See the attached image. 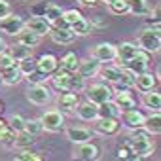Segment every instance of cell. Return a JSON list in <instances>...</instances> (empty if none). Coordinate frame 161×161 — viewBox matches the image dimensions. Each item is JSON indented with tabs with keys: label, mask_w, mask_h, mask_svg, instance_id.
<instances>
[{
	"label": "cell",
	"mask_w": 161,
	"mask_h": 161,
	"mask_svg": "<svg viewBox=\"0 0 161 161\" xmlns=\"http://www.w3.org/2000/svg\"><path fill=\"white\" fill-rule=\"evenodd\" d=\"M129 2V14H133V15H142V17H146L148 14H150V6H148V2L146 0H127Z\"/></svg>",
	"instance_id": "cell-31"
},
{
	"label": "cell",
	"mask_w": 161,
	"mask_h": 161,
	"mask_svg": "<svg viewBox=\"0 0 161 161\" xmlns=\"http://www.w3.org/2000/svg\"><path fill=\"white\" fill-rule=\"evenodd\" d=\"M4 49H8V46H6V42H4L2 38H0V53H2Z\"/></svg>",
	"instance_id": "cell-48"
},
{
	"label": "cell",
	"mask_w": 161,
	"mask_h": 161,
	"mask_svg": "<svg viewBox=\"0 0 161 161\" xmlns=\"http://www.w3.org/2000/svg\"><path fill=\"white\" fill-rule=\"evenodd\" d=\"M14 138H15V131L10 125H6L4 129H0V142L2 144H12Z\"/></svg>",
	"instance_id": "cell-41"
},
{
	"label": "cell",
	"mask_w": 161,
	"mask_h": 161,
	"mask_svg": "<svg viewBox=\"0 0 161 161\" xmlns=\"http://www.w3.org/2000/svg\"><path fill=\"white\" fill-rule=\"evenodd\" d=\"M64 133H66V138L72 144H82V142H87V140L93 138V133L86 127H66Z\"/></svg>",
	"instance_id": "cell-16"
},
{
	"label": "cell",
	"mask_w": 161,
	"mask_h": 161,
	"mask_svg": "<svg viewBox=\"0 0 161 161\" xmlns=\"http://www.w3.org/2000/svg\"><path fill=\"white\" fill-rule=\"evenodd\" d=\"M97 76H101L106 84H110V86H116L118 82H119V76H121V66H106V68H103L101 66V70H99V74Z\"/></svg>",
	"instance_id": "cell-25"
},
{
	"label": "cell",
	"mask_w": 161,
	"mask_h": 161,
	"mask_svg": "<svg viewBox=\"0 0 161 161\" xmlns=\"http://www.w3.org/2000/svg\"><path fill=\"white\" fill-rule=\"evenodd\" d=\"M25 118L23 116H19V114H14V116H10V119H8V125L15 131V133H19V131H23L25 129Z\"/></svg>",
	"instance_id": "cell-40"
},
{
	"label": "cell",
	"mask_w": 161,
	"mask_h": 161,
	"mask_svg": "<svg viewBox=\"0 0 161 161\" xmlns=\"http://www.w3.org/2000/svg\"><path fill=\"white\" fill-rule=\"evenodd\" d=\"M78 2L82 4V6H97L101 0H78Z\"/></svg>",
	"instance_id": "cell-47"
},
{
	"label": "cell",
	"mask_w": 161,
	"mask_h": 161,
	"mask_svg": "<svg viewBox=\"0 0 161 161\" xmlns=\"http://www.w3.org/2000/svg\"><path fill=\"white\" fill-rule=\"evenodd\" d=\"M10 55L14 57V61L17 63V61H21V59H25V57H31L32 55V47H29V46H23V44H15V46H12L10 49Z\"/></svg>",
	"instance_id": "cell-33"
},
{
	"label": "cell",
	"mask_w": 161,
	"mask_h": 161,
	"mask_svg": "<svg viewBox=\"0 0 161 161\" xmlns=\"http://www.w3.org/2000/svg\"><path fill=\"white\" fill-rule=\"evenodd\" d=\"M23 27H25V19L21 15L10 14V15L0 19V31H2L4 34H8V36H15Z\"/></svg>",
	"instance_id": "cell-9"
},
{
	"label": "cell",
	"mask_w": 161,
	"mask_h": 161,
	"mask_svg": "<svg viewBox=\"0 0 161 161\" xmlns=\"http://www.w3.org/2000/svg\"><path fill=\"white\" fill-rule=\"evenodd\" d=\"M101 2H104V4L108 6V4H112V2H116V0H101Z\"/></svg>",
	"instance_id": "cell-50"
},
{
	"label": "cell",
	"mask_w": 161,
	"mask_h": 161,
	"mask_svg": "<svg viewBox=\"0 0 161 161\" xmlns=\"http://www.w3.org/2000/svg\"><path fill=\"white\" fill-rule=\"evenodd\" d=\"M63 8L61 6H57V4H47V6H44V12H42V15L46 17V21H49V25H53L57 19H61L63 17Z\"/></svg>",
	"instance_id": "cell-32"
},
{
	"label": "cell",
	"mask_w": 161,
	"mask_h": 161,
	"mask_svg": "<svg viewBox=\"0 0 161 161\" xmlns=\"http://www.w3.org/2000/svg\"><path fill=\"white\" fill-rule=\"evenodd\" d=\"M138 51V46L136 44H133V42H123V44H119V46H116V59L121 63V66L135 55Z\"/></svg>",
	"instance_id": "cell-21"
},
{
	"label": "cell",
	"mask_w": 161,
	"mask_h": 161,
	"mask_svg": "<svg viewBox=\"0 0 161 161\" xmlns=\"http://www.w3.org/2000/svg\"><path fill=\"white\" fill-rule=\"evenodd\" d=\"M49 36H51V40H53L55 44H59V46H70V44L76 40V34H74L70 29H53V27H51Z\"/></svg>",
	"instance_id": "cell-20"
},
{
	"label": "cell",
	"mask_w": 161,
	"mask_h": 161,
	"mask_svg": "<svg viewBox=\"0 0 161 161\" xmlns=\"http://www.w3.org/2000/svg\"><path fill=\"white\" fill-rule=\"evenodd\" d=\"M114 95H116V97H112V101L118 104V108H119L121 112H125V110H131V108H135V106H136V99L133 97L131 89L116 91Z\"/></svg>",
	"instance_id": "cell-17"
},
{
	"label": "cell",
	"mask_w": 161,
	"mask_h": 161,
	"mask_svg": "<svg viewBox=\"0 0 161 161\" xmlns=\"http://www.w3.org/2000/svg\"><path fill=\"white\" fill-rule=\"evenodd\" d=\"M82 121H95L99 118V106L91 101H86V103H80L76 106V112H74Z\"/></svg>",
	"instance_id": "cell-14"
},
{
	"label": "cell",
	"mask_w": 161,
	"mask_h": 161,
	"mask_svg": "<svg viewBox=\"0 0 161 161\" xmlns=\"http://www.w3.org/2000/svg\"><path fill=\"white\" fill-rule=\"evenodd\" d=\"M78 104H80V97H78V93H72V91H61V95H59V99H57V106H59L61 112L74 114Z\"/></svg>",
	"instance_id": "cell-13"
},
{
	"label": "cell",
	"mask_w": 161,
	"mask_h": 161,
	"mask_svg": "<svg viewBox=\"0 0 161 161\" xmlns=\"http://www.w3.org/2000/svg\"><path fill=\"white\" fill-rule=\"evenodd\" d=\"M6 125H8V121H4V119H2V118H0V129H4V127H6Z\"/></svg>",
	"instance_id": "cell-49"
},
{
	"label": "cell",
	"mask_w": 161,
	"mask_h": 161,
	"mask_svg": "<svg viewBox=\"0 0 161 161\" xmlns=\"http://www.w3.org/2000/svg\"><path fill=\"white\" fill-rule=\"evenodd\" d=\"M142 129L148 135H159L161 133V116H159V112H153V114L146 116L144 123H142Z\"/></svg>",
	"instance_id": "cell-24"
},
{
	"label": "cell",
	"mask_w": 161,
	"mask_h": 161,
	"mask_svg": "<svg viewBox=\"0 0 161 161\" xmlns=\"http://www.w3.org/2000/svg\"><path fill=\"white\" fill-rule=\"evenodd\" d=\"M140 93H146V91H152L157 87V74H152L150 70H144L140 74H135V86Z\"/></svg>",
	"instance_id": "cell-10"
},
{
	"label": "cell",
	"mask_w": 161,
	"mask_h": 161,
	"mask_svg": "<svg viewBox=\"0 0 161 161\" xmlns=\"http://www.w3.org/2000/svg\"><path fill=\"white\" fill-rule=\"evenodd\" d=\"M121 110L118 108V104L110 99L99 104V118H119Z\"/></svg>",
	"instance_id": "cell-27"
},
{
	"label": "cell",
	"mask_w": 161,
	"mask_h": 161,
	"mask_svg": "<svg viewBox=\"0 0 161 161\" xmlns=\"http://www.w3.org/2000/svg\"><path fill=\"white\" fill-rule=\"evenodd\" d=\"M40 121H42L44 129L49 131V133H59V131L64 129V116H63V112H61L59 108L46 110V112L42 114Z\"/></svg>",
	"instance_id": "cell-4"
},
{
	"label": "cell",
	"mask_w": 161,
	"mask_h": 161,
	"mask_svg": "<svg viewBox=\"0 0 161 161\" xmlns=\"http://www.w3.org/2000/svg\"><path fill=\"white\" fill-rule=\"evenodd\" d=\"M108 10L112 15H127L129 14V2L127 0H116V2L108 4Z\"/></svg>",
	"instance_id": "cell-36"
},
{
	"label": "cell",
	"mask_w": 161,
	"mask_h": 161,
	"mask_svg": "<svg viewBox=\"0 0 161 161\" xmlns=\"http://www.w3.org/2000/svg\"><path fill=\"white\" fill-rule=\"evenodd\" d=\"M0 84H2V70H0Z\"/></svg>",
	"instance_id": "cell-51"
},
{
	"label": "cell",
	"mask_w": 161,
	"mask_h": 161,
	"mask_svg": "<svg viewBox=\"0 0 161 161\" xmlns=\"http://www.w3.org/2000/svg\"><path fill=\"white\" fill-rule=\"evenodd\" d=\"M91 57L97 59L99 63H108V61H114L116 59V46L110 44V42H101L93 47L91 51Z\"/></svg>",
	"instance_id": "cell-12"
},
{
	"label": "cell",
	"mask_w": 161,
	"mask_h": 161,
	"mask_svg": "<svg viewBox=\"0 0 161 161\" xmlns=\"http://www.w3.org/2000/svg\"><path fill=\"white\" fill-rule=\"evenodd\" d=\"M142 104H144V108H148V110L159 112V108H161V95H159L155 89L146 91V93H142Z\"/></svg>",
	"instance_id": "cell-26"
},
{
	"label": "cell",
	"mask_w": 161,
	"mask_h": 161,
	"mask_svg": "<svg viewBox=\"0 0 161 161\" xmlns=\"http://www.w3.org/2000/svg\"><path fill=\"white\" fill-rule=\"evenodd\" d=\"M121 129V123L118 118H97L93 125V133L99 136H114Z\"/></svg>",
	"instance_id": "cell-5"
},
{
	"label": "cell",
	"mask_w": 161,
	"mask_h": 161,
	"mask_svg": "<svg viewBox=\"0 0 161 161\" xmlns=\"http://www.w3.org/2000/svg\"><path fill=\"white\" fill-rule=\"evenodd\" d=\"M80 17H82V14H80L78 10H64V12H63V19H64V23H66L68 27H70L74 21H78Z\"/></svg>",
	"instance_id": "cell-42"
},
{
	"label": "cell",
	"mask_w": 161,
	"mask_h": 161,
	"mask_svg": "<svg viewBox=\"0 0 161 161\" xmlns=\"http://www.w3.org/2000/svg\"><path fill=\"white\" fill-rule=\"evenodd\" d=\"M27 101L34 106H46L51 101V91L46 87V84H38V86H31L27 89Z\"/></svg>",
	"instance_id": "cell-7"
},
{
	"label": "cell",
	"mask_w": 161,
	"mask_h": 161,
	"mask_svg": "<svg viewBox=\"0 0 161 161\" xmlns=\"http://www.w3.org/2000/svg\"><path fill=\"white\" fill-rule=\"evenodd\" d=\"M25 27H27L29 31H32L34 34H38V36H46V34H49V31H51V25H49V21H46L44 15H34V17H31L29 21H25Z\"/></svg>",
	"instance_id": "cell-15"
},
{
	"label": "cell",
	"mask_w": 161,
	"mask_h": 161,
	"mask_svg": "<svg viewBox=\"0 0 161 161\" xmlns=\"http://www.w3.org/2000/svg\"><path fill=\"white\" fill-rule=\"evenodd\" d=\"M135 133L129 136V140L125 142V146L131 150V153L135 155V159H144V157H150L155 150L153 146V140L150 138L152 135H148L144 129H133Z\"/></svg>",
	"instance_id": "cell-1"
},
{
	"label": "cell",
	"mask_w": 161,
	"mask_h": 161,
	"mask_svg": "<svg viewBox=\"0 0 161 161\" xmlns=\"http://www.w3.org/2000/svg\"><path fill=\"white\" fill-rule=\"evenodd\" d=\"M15 40L19 42V44H23V46H29V47H36L38 44H40V40H42V36H38V34H34L32 31H29L27 27H23L17 34H15Z\"/></svg>",
	"instance_id": "cell-22"
},
{
	"label": "cell",
	"mask_w": 161,
	"mask_h": 161,
	"mask_svg": "<svg viewBox=\"0 0 161 161\" xmlns=\"http://www.w3.org/2000/svg\"><path fill=\"white\" fill-rule=\"evenodd\" d=\"M12 64H15V61H14V57L10 55V51L4 49L2 53H0V70H4V68H8V66H12Z\"/></svg>",
	"instance_id": "cell-43"
},
{
	"label": "cell",
	"mask_w": 161,
	"mask_h": 161,
	"mask_svg": "<svg viewBox=\"0 0 161 161\" xmlns=\"http://www.w3.org/2000/svg\"><path fill=\"white\" fill-rule=\"evenodd\" d=\"M25 80L29 82V86H38V84H46L47 80H49V76H47V74H44V72H40V70H34V72H32V74H29Z\"/></svg>",
	"instance_id": "cell-38"
},
{
	"label": "cell",
	"mask_w": 161,
	"mask_h": 161,
	"mask_svg": "<svg viewBox=\"0 0 161 161\" xmlns=\"http://www.w3.org/2000/svg\"><path fill=\"white\" fill-rule=\"evenodd\" d=\"M99 70H101V63L91 57V59H84V61L78 63L76 74H80V76H82L86 82H87V80H91V78H97Z\"/></svg>",
	"instance_id": "cell-11"
},
{
	"label": "cell",
	"mask_w": 161,
	"mask_h": 161,
	"mask_svg": "<svg viewBox=\"0 0 161 161\" xmlns=\"http://www.w3.org/2000/svg\"><path fill=\"white\" fill-rule=\"evenodd\" d=\"M17 161H42L44 155H40V152H31V150H25L21 148V152L15 155Z\"/></svg>",
	"instance_id": "cell-37"
},
{
	"label": "cell",
	"mask_w": 161,
	"mask_h": 161,
	"mask_svg": "<svg viewBox=\"0 0 161 161\" xmlns=\"http://www.w3.org/2000/svg\"><path fill=\"white\" fill-rule=\"evenodd\" d=\"M57 68H59V59L55 55H51V53H44L36 61V70H40V72H44L47 76H51Z\"/></svg>",
	"instance_id": "cell-19"
},
{
	"label": "cell",
	"mask_w": 161,
	"mask_h": 161,
	"mask_svg": "<svg viewBox=\"0 0 161 161\" xmlns=\"http://www.w3.org/2000/svg\"><path fill=\"white\" fill-rule=\"evenodd\" d=\"M119 116L123 118V123H125L129 129H142V123H144V118H146L140 110H136V106L131 108V110L121 112Z\"/></svg>",
	"instance_id": "cell-18"
},
{
	"label": "cell",
	"mask_w": 161,
	"mask_h": 161,
	"mask_svg": "<svg viewBox=\"0 0 161 161\" xmlns=\"http://www.w3.org/2000/svg\"><path fill=\"white\" fill-rule=\"evenodd\" d=\"M17 66H19V70H21L23 78H27L29 74H32V72L36 70V61H34V59H32V55H31V57H25V59L17 61Z\"/></svg>",
	"instance_id": "cell-35"
},
{
	"label": "cell",
	"mask_w": 161,
	"mask_h": 161,
	"mask_svg": "<svg viewBox=\"0 0 161 161\" xmlns=\"http://www.w3.org/2000/svg\"><path fill=\"white\" fill-rule=\"evenodd\" d=\"M89 23H91V27H93V25H95V27H101V29H103V27H106V23H104V21H103V19H101L99 15H97L95 19H91Z\"/></svg>",
	"instance_id": "cell-46"
},
{
	"label": "cell",
	"mask_w": 161,
	"mask_h": 161,
	"mask_svg": "<svg viewBox=\"0 0 161 161\" xmlns=\"http://www.w3.org/2000/svg\"><path fill=\"white\" fill-rule=\"evenodd\" d=\"M21 80H23V74H21L17 63L2 70V84H6V86H17Z\"/></svg>",
	"instance_id": "cell-23"
},
{
	"label": "cell",
	"mask_w": 161,
	"mask_h": 161,
	"mask_svg": "<svg viewBox=\"0 0 161 161\" xmlns=\"http://www.w3.org/2000/svg\"><path fill=\"white\" fill-rule=\"evenodd\" d=\"M34 140H36L34 135H31V133H27V131L23 129V131L15 133V138H14L12 146H15V148H27V146H31Z\"/></svg>",
	"instance_id": "cell-34"
},
{
	"label": "cell",
	"mask_w": 161,
	"mask_h": 161,
	"mask_svg": "<svg viewBox=\"0 0 161 161\" xmlns=\"http://www.w3.org/2000/svg\"><path fill=\"white\" fill-rule=\"evenodd\" d=\"M10 14H12L10 2H8V0H0V19L6 17V15H10Z\"/></svg>",
	"instance_id": "cell-44"
},
{
	"label": "cell",
	"mask_w": 161,
	"mask_h": 161,
	"mask_svg": "<svg viewBox=\"0 0 161 161\" xmlns=\"http://www.w3.org/2000/svg\"><path fill=\"white\" fill-rule=\"evenodd\" d=\"M136 46L148 53H157L161 47V29L159 27H146L140 32Z\"/></svg>",
	"instance_id": "cell-2"
},
{
	"label": "cell",
	"mask_w": 161,
	"mask_h": 161,
	"mask_svg": "<svg viewBox=\"0 0 161 161\" xmlns=\"http://www.w3.org/2000/svg\"><path fill=\"white\" fill-rule=\"evenodd\" d=\"M118 159H135V155L131 153V150L127 146H121L118 150Z\"/></svg>",
	"instance_id": "cell-45"
},
{
	"label": "cell",
	"mask_w": 161,
	"mask_h": 161,
	"mask_svg": "<svg viewBox=\"0 0 161 161\" xmlns=\"http://www.w3.org/2000/svg\"><path fill=\"white\" fill-rule=\"evenodd\" d=\"M78 63H80L78 55H76L74 51H68V53H64V57L59 61V68H63V70H66V72H76Z\"/></svg>",
	"instance_id": "cell-30"
},
{
	"label": "cell",
	"mask_w": 161,
	"mask_h": 161,
	"mask_svg": "<svg viewBox=\"0 0 161 161\" xmlns=\"http://www.w3.org/2000/svg\"><path fill=\"white\" fill-rule=\"evenodd\" d=\"M86 87H87L86 80L80 76V74L72 72L70 78H68V87H66V91H72V93H78V95H80L82 91H86Z\"/></svg>",
	"instance_id": "cell-29"
},
{
	"label": "cell",
	"mask_w": 161,
	"mask_h": 161,
	"mask_svg": "<svg viewBox=\"0 0 161 161\" xmlns=\"http://www.w3.org/2000/svg\"><path fill=\"white\" fill-rule=\"evenodd\" d=\"M25 131L31 133V135H34V136H38L44 131V125H42L40 119H27L25 121Z\"/></svg>",
	"instance_id": "cell-39"
},
{
	"label": "cell",
	"mask_w": 161,
	"mask_h": 161,
	"mask_svg": "<svg viewBox=\"0 0 161 161\" xmlns=\"http://www.w3.org/2000/svg\"><path fill=\"white\" fill-rule=\"evenodd\" d=\"M150 64H152V53H148V51H144V49L138 47V51H136L123 66L129 68L133 74H140V72H144V70H150Z\"/></svg>",
	"instance_id": "cell-6"
},
{
	"label": "cell",
	"mask_w": 161,
	"mask_h": 161,
	"mask_svg": "<svg viewBox=\"0 0 161 161\" xmlns=\"http://www.w3.org/2000/svg\"><path fill=\"white\" fill-rule=\"evenodd\" d=\"M0 112H2V103H0Z\"/></svg>",
	"instance_id": "cell-52"
},
{
	"label": "cell",
	"mask_w": 161,
	"mask_h": 161,
	"mask_svg": "<svg viewBox=\"0 0 161 161\" xmlns=\"http://www.w3.org/2000/svg\"><path fill=\"white\" fill-rule=\"evenodd\" d=\"M86 95H87V101H91V103H95L97 106L101 104V103H104V101H110L112 97H114V89L110 87V84H106V82H97V84H91V86H87L86 87Z\"/></svg>",
	"instance_id": "cell-3"
},
{
	"label": "cell",
	"mask_w": 161,
	"mask_h": 161,
	"mask_svg": "<svg viewBox=\"0 0 161 161\" xmlns=\"http://www.w3.org/2000/svg\"><path fill=\"white\" fill-rule=\"evenodd\" d=\"M76 152H74V157L76 159H82V161H95L101 157V148L97 144H93L91 140L87 142H82V144H76Z\"/></svg>",
	"instance_id": "cell-8"
},
{
	"label": "cell",
	"mask_w": 161,
	"mask_h": 161,
	"mask_svg": "<svg viewBox=\"0 0 161 161\" xmlns=\"http://www.w3.org/2000/svg\"><path fill=\"white\" fill-rule=\"evenodd\" d=\"M76 36H87V34H91V31H93V27H91V23L82 15V17H80L78 21H74L70 27H68Z\"/></svg>",
	"instance_id": "cell-28"
}]
</instances>
